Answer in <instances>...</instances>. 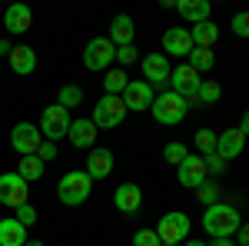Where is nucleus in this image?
<instances>
[{
  "instance_id": "f257e3e1",
  "label": "nucleus",
  "mask_w": 249,
  "mask_h": 246,
  "mask_svg": "<svg viewBox=\"0 0 249 246\" xmlns=\"http://www.w3.org/2000/svg\"><path fill=\"white\" fill-rule=\"evenodd\" d=\"M203 229L210 233L213 240H230L239 229V209L230 203H213L203 213Z\"/></svg>"
},
{
  "instance_id": "f03ea898",
  "label": "nucleus",
  "mask_w": 249,
  "mask_h": 246,
  "mask_svg": "<svg viewBox=\"0 0 249 246\" xmlns=\"http://www.w3.org/2000/svg\"><path fill=\"white\" fill-rule=\"evenodd\" d=\"M90 193H93V180H90L83 170L67 173V176H60V183H57V196H60V203H67V207L87 203Z\"/></svg>"
},
{
  "instance_id": "7ed1b4c3",
  "label": "nucleus",
  "mask_w": 249,
  "mask_h": 246,
  "mask_svg": "<svg viewBox=\"0 0 249 246\" xmlns=\"http://www.w3.org/2000/svg\"><path fill=\"white\" fill-rule=\"evenodd\" d=\"M186 110H190V103H186L179 94H173V90H163V94L153 100V107H150L153 120L163 123V127H176V123L186 116Z\"/></svg>"
},
{
  "instance_id": "20e7f679",
  "label": "nucleus",
  "mask_w": 249,
  "mask_h": 246,
  "mask_svg": "<svg viewBox=\"0 0 249 246\" xmlns=\"http://www.w3.org/2000/svg\"><path fill=\"white\" fill-rule=\"evenodd\" d=\"M126 103H123V96H100V103L93 107V127L96 130H113V127H120L123 120H126Z\"/></svg>"
},
{
  "instance_id": "39448f33",
  "label": "nucleus",
  "mask_w": 249,
  "mask_h": 246,
  "mask_svg": "<svg viewBox=\"0 0 249 246\" xmlns=\"http://www.w3.org/2000/svg\"><path fill=\"white\" fill-rule=\"evenodd\" d=\"M190 216L186 213H163L160 216V227H156V236L163 246H179L190 240Z\"/></svg>"
},
{
  "instance_id": "423d86ee",
  "label": "nucleus",
  "mask_w": 249,
  "mask_h": 246,
  "mask_svg": "<svg viewBox=\"0 0 249 246\" xmlns=\"http://www.w3.org/2000/svg\"><path fill=\"white\" fill-rule=\"evenodd\" d=\"M70 110H63L60 103H53V107H47L43 114H40V136L47 140V143H57V140H63L67 133H70Z\"/></svg>"
},
{
  "instance_id": "0eeeda50",
  "label": "nucleus",
  "mask_w": 249,
  "mask_h": 246,
  "mask_svg": "<svg viewBox=\"0 0 249 246\" xmlns=\"http://www.w3.org/2000/svg\"><path fill=\"white\" fill-rule=\"evenodd\" d=\"M113 60H116V47L107 37H93L83 50V67L87 70H110Z\"/></svg>"
},
{
  "instance_id": "6e6552de",
  "label": "nucleus",
  "mask_w": 249,
  "mask_h": 246,
  "mask_svg": "<svg viewBox=\"0 0 249 246\" xmlns=\"http://www.w3.org/2000/svg\"><path fill=\"white\" fill-rule=\"evenodd\" d=\"M10 147H14L20 156H37L40 147H43L40 127H34V123H17V127L10 130Z\"/></svg>"
},
{
  "instance_id": "1a4fd4ad",
  "label": "nucleus",
  "mask_w": 249,
  "mask_h": 246,
  "mask_svg": "<svg viewBox=\"0 0 249 246\" xmlns=\"http://www.w3.org/2000/svg\"><path fill=\"white\" fill-rule=\"evenodd\" d=\"M27 193H30V187L20 173H0V203L3 207H14V209L23 207Z\"/></svg>"
},
{
  "instance_id": "9d476101",
  "label": "nucleus",
  "mask_w": 249,
  "mask_h": 246,
  "mask_svg": "<svg viewBox=\"0 0 249 246\" xmlns=\"http://www.w3.org/2000/svg\"><path fill=\"white\" fill-rule=\"evenodd\" d=\"M199 83H203V80H199V74L193 70L190 63L176 67V70L170 74V90H173V94H179L186 103H193V96H196V90H199Z\"/></svg>"
},
{
  "instance_id": "9b49d317",
  "label": "nucleus",
  "mask_w": 249,
  "mask_h": 246,
  "mask_svg": "<svg viewBox=\"0 0 249 246\" xmlns=\"http://www.w3.org/2000/svg\"><path fill=\"white\" fill-rule=\"evenodd\" d=\"M153 100H156V94H153V87H150L146 80H130L126 90H123V103H126V110H133V114L150 110Z\"/></svg>"
},
{
  "instance_id": "f8f14e48",
  "label": "nucleus",
  "mask_w": 249,
  "mask_h": 246,
  "mask_svg": "<svg viewBox=\"0 0 249 246\" xmlns=\"http://www.w3.org/2000/svg\"><path fill=\"white\" fill-rule=\"evenodd\" d=\"M170 60H166V54H150V57H143V76H146V83L150 87H160V94H163V87L170 83Z\"/></svg>"
},
{
  "instance_id": "ddd939ff",
  "label": "nucleus",
  "mask_w": 249,
  "mask_h": 246,
  "mask_svg": "<svg viewBox=\"0 0 249 246\" xmlns=\"http://www.w3.org/2000/svg\"><path fill=\"white\" fill-rule=\"evenodd\" d=\"M206 160H203V156H186V160H183V163H179V167H176V176H179V183H183V187H203V183H206Z\"/></svg>"
},
{
  "instance_id": "4468645a",
  "label": "nucleus",
  "mask_w": 249,
  "mask_h": 246,
  "mask_svg": "<svg viewBox=\"0 0 249 246\" xmlns=\"http://www.w3.org/2000/svg\"><path fill=\"white\" fill-rule=\"evenodd\" d=\"M163 50L173 54V57H190L193 54V37L186 27H170L163 34Z\"/></svg>"
},
{
  "instance_id": "2eb2a0df",
  "label": "nucleus",
  "mask_w": 249,
  "mask_h": 246,
  "mask_svg": "<svg viewBox=\"0 0 249 246\" xmlns=\"http://www.w3.org/2000/svg\"><path fill=\"white\" fill-rule=\"evenodd\" d=\"M243 147H246V136L239 133V127L216 133V153H219L223 160H236V156L243 153Z\"/></svg>"
},
{
  "instance_id": "dca6fc26",
  "label": "nucleus",
  "mask_w": 249,
  "mask_h": 246,
  "mask_svg": "<svg viewBox=\"0 0 249 246\" xmlns=\"http://www.w3.org/2000/svg\"><path fill=\"white\" fill-rule=\"evenodd\" d=\"M30 23H34V14H30L27 3H10V7L3 10V27H7L10 34H27Z\"/></svg>"
},
{
  "instance_id": "f3484780",
  "label": "nucleus",
  "mask_w": 249,
  "mask_h": 246,
  "mask_svg": "<svg viewBox=\"0 0 249 246\" xmlns=\"http://www.w3.org/2000/svg\"><path fill=\"white\" fill-rule=\"evenodd\" d=\"M87 176L90 180H107L110 173H113V153L103 150V147H96V150H90V160H87Z\"/></svg>"
},
{
  "instance_id": "a211bd4d",
  "label": "nucleus",
  "mask_w": 249,
  "mask_h": 246,
  "mask_svg": "<svg viewBox=\"0 0 249 246\" xmlns=\"http://www.w3.org/2000/svg\"><path fill=\"white\" fill-rule=\"evenodd\" d=\"M133 34H136L133 17L120 14V17H113V23H110V34H107V40H110L113 47H130V43H133Z\"/></svg>"
},
{
  "instance_id": "6ab92c4d",
  "label": "nucleus",
  "mask_w": 249,
  "mask_h": 246,
  "mask_svg": "<svg viewBox=\"0 0 249 246\" xmlns=\"http://www.w3.org/2000/svg\"><path fill=\"white\" fill-rule=\"evenodd\" d=\"M113 203L120 213H136V209L143 207V189L136 187V183H123V187H116Z\"/></svg>"
},
{
  "instance_id": "aec40b11",
  "label": "nucleus",
  "mask_w": 249,
  "mask_h": 246,
  "mask_svg": "<svg viewBox=\"0 0 249 246\" xmlns=\"http://www.w3.org/2000/svg\"><path fill=\"white\" fill-rule=\"evenodd\" d=\"M67 140H70L77 150H90V147L96 143L93 120H73V123H70V133H67Z\"/></svg>"
},
{
  "instance_id": "412c9836",
  "label": "nucleus",
  "mask_w": 249,
  "mask_h": 246,
  "mask_svg": "<svg viewBox=\"0 0 249 246\" xmlns=\"http://www.w3.org/2000/svg\"><path fill=\"white\" fill-rule=\"evenodd\" d=\"M23 243H27V227L17 216L0 220V246H23Z\"/></svg>"
},
{
  "instance_id": "4be33fe9",
  "label": "nucleus",
  "mask_w": 249,
  "mask_h": 246,
  "mask_svg": "<svg viewBox=\"0 0 249 246\" xmlns=\"http://www.w3.org/2000/svg\"><path fill=\"white\" fill-rule=\"evenodd\" d=\"M10 70L20 76H30L37 70V54L30 50V47H14L10 50Z\"/></svg>"
},
{
  "instance_id": "5701e85b",
  "label": "nucleus",
  "mask_w": 249,
  "mask_h": 246,
  "mask_svg": "<svg viewBox=\"0 0 249 246\" xmlns=\"http://www.w3.org/2000/svg\"><path fill=\"white\" fill-rule=\"evenodd\" d=\"M190 37H193V47H206V50H213V43L219 40V27H216L213 20L193 23V27H190Z\"/></svg>"
},
{
  "instance_id": "b1692460",
  "label": "nucleus",
  "mask_w": 249,
  "mask_h": 246,
  "mask_svg": "<svg viewBox=\"0 0 249 246\" xmlns=\"http://www.w3.org/2000/svg\"><path fill=\"white\" fill-rule=\"evenodd\" d=\"M176 10L190 20V23H203V20H210V14H213V7L206 0H179Z\"/></svg>"
},
{
  "instance_id": "393cba45",
  "label": "nucleus",
  "mask_w": 249,
  "mask_h": 246,
  "mask_svg": "<svg viewBox=\"0 0 249 246\" xmlns=\"http://www.w3.org/2000/svg\"><path fill=\"white\" fill-rule=\"evenodd\" d=\"M219 96H223L219 83H216V80H203V83H199V90H196V96H193V103H190V107H213V103H219Z\"/></svg>"
},
{
  "instance_id": "a878e982",
  "label": "nucleus",
  "mask_w": 249,
  "mask_h": 246,
  "mask_svg": "<svg viewBox=\"0 0 249 246\" xmlns=\"http://www.w3.org/2000/svg\"><path fill=\"white\" fill-rule=\"evenodd\" d=\"M43 167H47V163H43L40 156H20L17 173L27 180V183H34V180H40V176H43Z\"/></svg>"
},
{
  "instance_id": "bb28decb",
  "label": "nucleus",
  "mask_w": 249,
  "mask_h": 246,
  "mask_svg": "<svg viewBox=\"0 0 249 246\" xmlns=\"http://www.w3.org/2000/svg\"><path fill=\"white\" fill-rule=\"evenodd\" d=\"M213 63H216V54H213V50H206V47H193L190 67L196 70V74H206V70H213Z\"/></svg>"
},
{
  "instance_id": "cd10ccee",
  "label": "nucleus",
  "mask_w": 249,
  "mask_h": 246,
  "mask_svg": "<svg viewBox=\"0 0 249 246\" xmlns=\"http://www.w3.org/2000/svg\"><path fill=\"white\" fill-rule=\"evenodd\" d=\"M126 74L123 70H107V80H103V90H107V96H123V90H126Z\"/></svg>"
},
{
  "instance_id": "c85d7f7f",
  "label": "nucleus",
  "mask_w": 249,
  "mask_h": 246,
  "mask_svg": "<svg viewBox=\"0 0 249 246\" xmlns=\"http://www.w3.org/2000/svg\"><path fill=\"white\" fill-rule=\"evenodd\" d=\"M57 103L63 107V110H70V107H80V103H83V87H77V83H67V87H60Z\"/></svg>"
},
{
  "instance_id": "c756f323",
  "label": "nucleus",
  "mask_w": 249,
  "mask_h": 246,
  "mask_svg": "<svg viewBox=\"0 0 249 246\" xmlns=\"http://www.w3.org/2000/svg\"><path fill=\"white\" fill-rule=\"evenodd\" d=\"M196 150L203 156H213L216 153V133L213 130H196Z\"/></svg>"
},
{
  "instance_id": "7c9ffc66",
  "label": "nucleus",
  "mask_w": 249,
  "mask_h": 246,
  "mask_svg": "<svg viewBox=\"0 0 249 246\" xmlns=\"http://www.w3.org/2000/svg\"><path fill=\"white\" fill-rule=\"evenodd\" d=\"M196 200H199L203 207H213V203H219V187L206 180L203 187H196Z\"/></svg>"
},
{
  "instance_id": "2f4dec72",
  "label": "nucleus",
  "mask_w": 249,
  "mask_h": 246,
  "mask_svg": "<svg viewBox=\"0 0 249 246\" xmlns=\"http://www.w3.org/2000/svg\"><path fill=\"white\" fill-rule=\"evenodd\" d=\"M163 156H166V163H173V167H179V163H183V160L190 156V150H186L183 143H176V140H173V143H166V150H163Z\"/></svg>"
},
{
  "instance_id": "473e14b6",
  "label": "nucleus",
  "mask_w": 249,
  "mask_h": 246,
  "mask_svg": "<svg viewBox=\"0 0 249 246\" xmlns=\"http://www.w3.org/2000/svg\"><path fill=\"white\" fill-rule=\"evenodd\" d=\"M232 34H236V37H243V40H249V10H239V14H236V17H232Z\"/></svg>"
},
{
  "instance_id": "72a5a7b5",
  "label": "nucleus",
  "mask_w": 249,
  "mask_h": 246,
  "mask_svg": "<svg viewBox=\"0 0 249 246\" xmlns=\"http://www.w3.org/2000/svg\"><path fill=\"white\" fill-rule=\"evenodd\" d=\"M133 246H163V243H160L156 229H140V233L133 236Z\"/></svg>"
},
{
  "instance_id": "f704fd0d",
  "label": "nucleus",
  "mask_w": 249,
  "mask_h": 246,
  "mask_svg": "<svg viewBox=\"0 0 249 246\" xmlns=\"http://www.w3.org/2000/svg\"><path fill=\"white\" fill-rule=\"evenodd\" d=\"M17 220L23 227H34V223H37V209L30 207V203H23V207H17Z\"/></svg>"
},
{
  "instance_id": "c9c22d12",
  "label": "nucleus",
  "mask_w": 249,
  "mask_h": 246,
  "mask_svg": "<svg viewBox=\"0 0 249 246\" xmlns=\"http://www.w3.org/2000/svg\"><path fill=\"white\" fill-rule=\"evenodd\" d=\"M203 160H206V170H210V173H223V170H226V160H223L219 153H213V156H203Z\"/></svg>"
},
{
  "instance_id": "e433bc0d",
  "label": "nucleus",
  "mask_w": 249,
  "mask_h": 246,
  "mask_svg": "<svg viewBox=\"0 0 249 246\" xmlns=\"http://www.w3.org/2000/svg\"><path fill=\"white\" fill-rule=\"evenodd\" d=\"M116 60H120V63H133L136 60V47L133 43H130V47H116Z\"/></svg>"
},
{
  "instance_id": "4c0bfd02",
  "label": "nucleus",
  "mask_w": 249,
  "mask_h": 246,
  "mask_svg": "<svg viewBox=\"0 0 249 246\" xmlns=\"http://www.w3.org/2000/svg\"><path fill=\"white\" fill-rule=\"evenodd\" d=\"M37 156L43 160V163H47V160H57V143H47V140H43V147H40Z\"/></svg>"
},
{
  "instance_id": "58836bf2",
  "label": "nucleus",
  "mask_w": 249,
  "mask_h": 246,
  "mask_svg": "<svg viewBox=\"0 0 249 246\" xmlns=\"http://www.w3.org/2000/svg\"><path fill=\"white\" fill-rule=\"evenodd\" d=\"M236 236H239V243H243V246H249V223H239Z\"/></svg>"
},
{
  "instance_id": "ea45409f",
  "label": "nucleus",
  "mask_w": 249,
  "mask_h": 246,
  "mask_svg": "<svg viewBox=\"0 0 249 246\" xmlns=\"http://www.w3.org/2000/svg\"><path fill=\"white\" fill-rule=\"evenodd\" d=\"M239 133H243V136H249V110L243 114V123H239Z\"/></svg>"
},
{
  "instance_id": "a19ab883",
  "label": "nucleus",
  "mask_w": 249,
  "mask_h": 246,
  "mask_svg": "<svg viewBox=\"0 0 249 246\" xmlns=\"http://www.w3.org/2000/svg\"><path fill=\"white\" fill-rule=\"evenodd\" d=\"M10 50H14V47H10V40H0V54H3V57H10Z\"/></svg>"
},
{
  "instance_id": "79ce46f5",
  "label": "nucleus",
  "mask_w": 249,
  "mask_h": 246,
  "mask_svg": "<svg viewBox=\"0 0 249 246\" xmlns=\"http://www.w3.org/2000/svg\"><path fill=\"white\" fill-rule=\"evenodd\" d=\"M206 246H236L232 240H213V243H206Z\"/></svg>"
},
{
  "instance_id": "37998d69",
  "label": "nucleus",
  "mask_w": 249,
  "mask_h": 246,
  "mask_svg": "<svg viewBox=\"0 0 249 246\" xmlns=\"http://www.w3.org/2000/svg\"><path fill=\"white\" fill-rule=\"evenodd\" d=\"M179 246H206L203 240H186V243H179Z\"/></svg>"
},
{
  "instance_id": "c03bdc74",
  "label": "nucleus",
  "mask_w": 249,
  "mask_h": 246,
  "mask_svg": "<svg viewBox=\"0 0 249 246\" xmlns=\"http://www.w3.org/2000/svg\"><path fill=\"white\" fill-rule=\"evenodd\" d=\"M23 246H43V243H40V240H27Z\"/></svg>"
}]
</instances>
